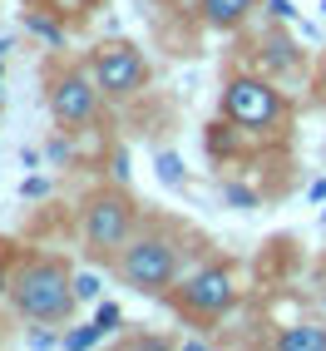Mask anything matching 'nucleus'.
I'll use <instances>...</instances> for the list:
<instances>
[{"label":"nucleus","instance_id":"obj_12","mask_svg":"<svg viewBox=\"0 0 326 351\" xmlns=\"http://www.w3.org/2000/svg\"><path fill=\"white\" fill-rule=\"evenodd\" d=\"M223 198H227L232 208H258V193L242 189V183H223Z\"/></svg>","mask_w":326,"mask_h":351},{"label":"nucleus","instance_id":"obj_3","mask_svg":"<svg viewBox=\"0 0 326 351\" xmlns=\"http://www.w3.org/2000/svg\"><path fill=\"white\" fill-rule=\"evenodd\" d=\"M223 114L242 129H272L282 119V95L262 75H232L223 89Z\"/></svg>","mask_w":326,"mask_h":351},{"label":"nucleus","instance_id":"obj_20","mask_svg":"<svg viewBox=\"0 0 326 351\" xmlns=\"http://www.w3.org/2000/svg\"><path fill=\"white\" fill-rule=\"evenodd\" d=\"M84 5H95V0H84Z\"/></svg>","mask_w":326,"mask_h":351},{"label":"nucleus","instance_id":"obj_11","mask_svg":"<svg viewBox=\"0 0 326 351\" xmlns=\"http://www.w3.org/2000/svg\"><path fill=\"white\" fill-rule=\"evenodd\" d=\"M99 337H104V326L89 322V326H79V332H64V346H95Z\"/></svg>","mask_w":326,"mask_h":351},{"label":"nucleus","instance_id":"obj_13","mask_svg":"<svg viewBox=\"0 0 326 351\" xmlns=\"http://www.w3.org/2000/svg\"><path fill=\"white\" fill-rule=\"evenodd\" d=\"M25 25H30L35 35H45L50 45H60V40H64V30H60V25H50V20H25Z\"/></svg>","mask_w":326,"mask_h":351},{"label":"nucleus","instance_id":"obj_17","mask_svg":"<svg viewBox=\"0 0 326 351\" xmlns=\"http://www.w3.org/2000/svg\"><path fill=\"white\" fill-rule=\"evenodd\" d=\"M30 346H64V337H55V332H30Z\"/></svg>","mask_w":326,"mask_h":351},{"label":"nucleus","instance_id":"obj_4","mask_svg":"<svg viewBox=\"0 0 326 351\" xmlns=\"http://www.w3.org/2000/svg\"><path fill=\"white\" fill-rule=\"evenodd\" d=\"M89 75L99 80V89L109 99H134L138 89L149 84V60L134 50V45H99L95 55H89Z\"/></svg>","mask_w":326,"mask_h":351},{"label":"nucleus","instance_id":"obj_19","mask_svg":"<svg viewBox=\"0 0 326 351\" xmlns=\"http://www.w3.org/2000/svg\"><path fill=\"white\" fill-rule=\"evenodd\" d=\"M0 292H10V272L5 267H0Z\"/></svg>","mask_w":326,"mask_h":351},{"label":"nucleus","instance_id":"obj_15","mask_svg":"<svg viewBox=\"0 0 326 351\" xmlns=\"http://www.w3.org/2000/svg\"><path fill=\"white\" fill-rule=\"evenodd\" d=\"M75 292H79V297H99V282L84 272V277H75Z\"/></svg>","mask_w":326,"mask_h":351},{"label":"nucleus","instance_id":"obj_18","mask_svg":"<svg viewBox=\"0 0 326 351\" xmlns=\"http://www.w3.org/2000/svg\"><path fill=\"white\" fill-rule=\"evenodd\" d=\"M267 5H272V15H277V20H297V10H292V0H267Z\"/></svg>","mask_w":326,"mask_h":351},{"label":"nucleus","instance_id":"obj_1","mask_svg":"<svg viewBox=\"0 0 326 351\" xmlns=\"http://www.w3.org/2000/svg\"><path fill=\"white\" fill-rule=\"evenodd\" d=\"M10 302L20 317L30 322H69V312H75V277H69L64 263H55V257H30V263H20L10 272Z\"/></svg>","mask_w":326,"mask_h":351},{"label":"nucleus","instance_id":"obj_10","mask_svg":"<svg viewBox=\"0 0 326 351\" xmlns=\"http://www.w3.org/2000/svg\"><path fill=\"white\" fill-rule=\"evenodd\" d=\"M267 50H272V55H267L272 69H297V60H301V55H297V45H292L287 35H272V40H267Z\"/></svg>","mask_w":326,"mask_h":351},{"label":"nucleus","instance_id":"obj_6","mask_svg":"<svg viewBox=\"0 0 326 351\" xmlns=\"http://www.w3.org/2000/svg\"><path fill=\"white\" fill-rule=\"evenodd\" d=\"M173 302H178V312H188V317L218 322L232 302H238V287H232L227 267H198L193 277H183V287H178Z\"/></svg>","mask_w":326,"mask_h":351},{"label":"nucleus","instance_id":"obj_2","mask_svg":"<svg viewBox=\"0 0 326 351\" xmlns=\"http://www.w3.org/2000/svg\"><path fill=\"white\" fill-rule=\"evenodd\" d=\"M119 277L134 287V292H149V297H163L178 277V247L173 238L163 232H144V238H129L119 247Z\"/></svg>","mask_w":326,"mask_h":351},{"label":"nucleus","instance_id":"obj_9","mask_svg":"<svg viewBox=\"0 0 326 351\" xmlns=\"http://www.w3.org/2000/svg\"><path fill=\"white\" fill-rule=\"evenodd\" d=\"M277 351H326V326H287L277 332Z\"/></svg>","mask_w":326,"mask_h":351},{"label":"nucleus","instance_id":"obj_14","mask_svg":"<svg viewBox=\"0 0 326 351\" xmlns=\"http://www.w3.org/2000/svg\"><path fill=\"white\" fill-rule=\"evenodd\" d=\"M158 178L163 183H178V158L173 154H158Z\"/></svg>","mask_w":326,"mask_h":351},{"label":"nucleus","instance_id":"obj_8","mask_svg":"<svg viewBox=\"0 0 326 351\" xmlns=\"http://www.w3.org/2000/svg\"><path fill=\"white\" fill-rule=\"evenodd\" d=\"M252 5H258V0H198V10L213 30H238L252 15Z\"/></svg>","mask_w":326,"mask_h":351},{"label":"nucleus","instance_id":"obj_7","mask_svg":"<svg viewBox=\"0 0 326 351\" xmlns=\"http://www.w3.org/2000/svg\"><path fill=\"white\" fill-rule=\"evenodd\" d=\"M99 95H104V89H99V80L89 75V69H69V75H60L55 89H50V109H55V119L64 129H75V124L95 119Z\"/></svg>","mask_w":326,"mask_h":351},{"label":"nucleus","instance_id":"obj_16","mask_svg":"<svg viewBox=\"0 0 326 351\" xmlns=\"http://www.w3.org/2000/svg\"><path fill=\"white\" fill-rule=\"evenodd\" d=\"M104 332H114V326H119V307H99V317H95Z\"/></svg>","mask_w":326,"mask_h":351},{"label":"nucleus","instance_id":"obj_5","mask_svg":"<svg viewBox=\"0 0 326 351\" xmlns=\"http://www.w3.org/2000/svg\"><path fill=\"white\" fill-rule=\"evenodd\" d=\"M129 232H134V203L124 193H99L84 208V247L95 257H109V252L119 257Z\"/></svg>","mask_w":326,"mask_h":351}]
</instances>
